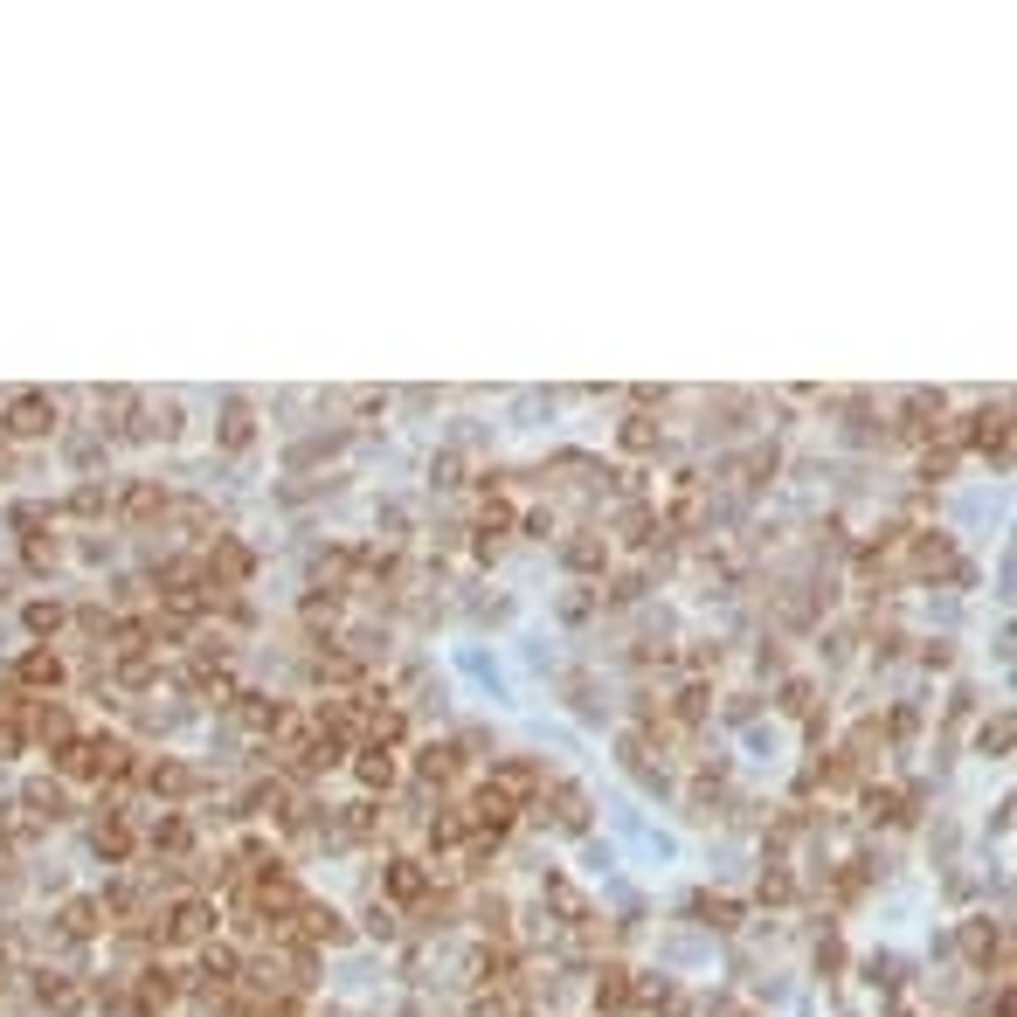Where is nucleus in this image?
Returning a JSON list of instances; mask_svg holds the SVG:
<instances>
[{"mask_svg": "<svg viewBox=\"0 0 1017 1017\" xmlns=\"http://www.w3.org/2000/svg\"><path fill=\"white\" fill-rule=\"evenodd\" d=\"M21 720H29V734L49 741V748H63V741H70V713H63V707H29Z\"/></svg>", "mask_w": 1017, "mask_h": 1017, "instance_id": "13", "label": "nucleus"}, {"mask_svg": "<svg viewBox=\"0 0 1017 1017\" xmlns=\"http://www.w3.org/2000/svg\"><path fill=\"white\" fill-rule=\"evenodd\" d=\"M152 845H167V851H188V817H160V824H152Z\"/></svg>", "mask_w": 1017, "mask_h": 1017, "instance_id": "24", "label": "nucleus"}, {"mask_svg": "<svg viewBox=\"0 0 1017 1017\" xmlns=\"http://www.w3.org/2000/svg\"><path fill=\"white\" fill-rule=\"evenodd\" d=\"M699 914H707L713 928H734V900H699Z\"/></svg>", "mask_w": 1017, "mask_h": 1017, "instance_id": "29", "label": "nucleus"}, {"mask_svg": "<svg viewBox=\"0 0 1017 1017\" xmlns=\"http://www.w3.org/2000/svg\"><path fill=\"white\" fill-rule=\"evenodd\" d=\"M631 997H637L631 970H623V962H603V970H595V1010H623Z\"/></svg>", "mask_w": 1017, "mask_h": 1017, "instance_id": "4", "label": "nucleus"}, {"mask_svg": "<svg viewBox=\"0 0 1017 1017\" xmlns=\"http://www.w3.org/2000/svg\"><path fill=\"white\" fill-rule=\"evenodd\" d=\"M491 790L519 803V796H533V790H540V769H533V762H499V769H491Z\"/></svg>", "mask_w": 1017, "mask_h": 1017, "instance_id": "8", "label": "nucleus"}, {"mask_svg": "<svg viewBox=\"0 0 1017 1017\" xmlns=\"http://www.w3.org/2000/svg\"><path fill=\"white\" fill-rule=\"evenodd\" d=\"M243 727H250V734H277V727H284V707H264V699H243Z\"/></svg>", "mask_w": 1017, "mask_h": 1017, "instance_id": "22", "label": "nucleus"}, {"mask_svg": "<svg viewBox=\"0 0 1017 1017\" xmlns=\"http://www.w3.org/2000/svg\"><path fill=\"white\" fill-rule=\"evenodd\" d=\"M97 928H104V907L97 900H70L63 907V942H91Z\"/></svg>", "mask_w": 1017, "mask_h": 1017, "instance_id": "11", "label": "nucleus"}, {"mask_svg": "<svg viewBox=\"0 0 1017 1017\" xmlns=\"http://www.w3.org/2000/svg\"><path fill=\"white\" fill-rule=\"evenodd\" d=\"M56 623H63V610H56V603H35V610H29V631H35V637H49Z\"/></svg>", "mask_w": 1017, "mask_h": 1017, "instance_id": "28", "label": "nucleus"}, {"mask_svg": "<svg viewBox=\"0 0 1017 1017\" xmlns=\"http://www.w3.org/2000/svg\"><path fill=\"white\" fill-rule=\"evenodd\" d=\"M457 769H464V748L457 741H430L423 762H415V775H423V782H451Z\"/></svg>", "mask_w": 1017, "mask_h": 1017, "instance_id": "6", "label": "nucleus"}, {"mask_svg": "<svg viewBox=\"0 0 1017 1017\" xmlns=\"http://www.w3.org/2000/svg\"><path fill=\"white\" fill-rule=\"evenodd\" d=\"M14 678H21V686H63V658H56V650H29V658L14 665Z\"/></svg>", "mask_w": 1017, "mask_h": 1017, "instance_id": "12", "label": "nucleus"}, {"mask_svg": "<svg viewBox=\"0 0 1017 1017\" xmlns=\"http://www.w3.org/2000/svg\"><path fill=\"white\" fill-rule=\"evenodd\" d=\"M21 811H35L42 824L70 817V796H63V782H29V796H21Z\"/></svg>", "mask_w": 1017, "mask_h": 1017, "instance_id": "9", "label": "nucleus"}, {"mask_svg": "<svg viewBox=\"0 0 1017 1017\" xmlns=\"http://www.w3.org/2000/svg\"><path fill=\"white\" fill-rule=\"evenodd\" d=\"M311 678H326V686H353L360 658H353V650H319V658H311Z\"/></svg>", "mask_w": 1017, "mask_h": 1017, "instance_id": "15", "label": "nucleus"}, {"mask_svg": "<svg viewBox=\"0 0 1017 1017\" xmlns=\"http://www.w3.org/2000/svg\"><path fill=\"white\" fill-rule=\"evenodd\" d=\"M97 858H112V866L133 858V824H125V817H104L97 824Z\"/></svg>", "mask_w": 1017, "mask_h": 1017, "instance_id": "14", "label": "nucleus"}, {"mask_svg": "<svg viewBox=\"0 0 1017 1017\" xmlns=\"http://www.w3.org/2000/svg\"><path fill=\"white\" fill-rule=\"evenodd\" d=\"M388 893H395V900H423L430 893V872L415 866V858H388Z\"/></svg>", "mask_w": 1017, "mask_h": 1017, "instance_id": "10", "label": "nucleus"}, {"mask_svg": "<svg viewBox=\"0 0 1017 1017\" xmlns=\"http://www.w3.org/2000/svg\"><path fill=\"white\" fill-rule=\"evenodd\" d=\"M603 561H610V547H603V540H589V533H582V540H568V568H603Z\"/></svg>", "mask_w": 1017, "mask_h": 1017, "instance_id": "23", "label": "nucleus"}, {"mask_svg": "<svg viewBox=\"0 0 1017 1017\" xmlns=\"http://www.w3.org/2000/svg\"><path fill=\"white\" fill-rule=\"evenodd\" d=\"M970 423H976L970 443H976L983 457H1004V451H1010V415H1004V409H983V415H970Z\"/></svg>", "mask_w": 1017, "mask_h": 1017, "instance_id": "5", "label": "nucleus"}, {"mask_svg": "<svg viewBox=\"0 0 1017 1017\" xmlns=\"http://www.w3.org/2000/svg\"><path fill=\"white\" fill-rule=\"evenodd\" d=\"M152 942H160V949H208V942H215V907H208L201 893H188V900H173L167 907V914L160 921H152Z\"/></svg>", "mask_w": 1017, "mask_h": 1017, "instance_id": "1", "label": "nucleus"}, {"mask_svg": "<svg viewBox=\"0 0 1017 1017\" xmlns=\"http://www.w3.org/2000/svg\"><path fill=\"white\" fill-rule=\"evenodd\" d=\"M222 443H229V451H243V443H250V409H243V402H229V423H222Z\"/></svg>", "mask_w": 1017, "mask_h": 1017, "instance_id": "25", "label": "nucleus"}, {"mask_svg": "<svg viewBox=\"0 0 1017 1017\" xmlns=\"http://www.w3.org/2000/svg\"><path fill=\"white\" fill-rule=\"evenodd\" d=\"M139 430H146V436H173V430H180V409H173V402L146 409V423H139Z\"/></svg>", "mask_w": 1017, "mask_h": 1017, "instance_id": "26", "label": "nucleus"}, {"mask_svg": "<svg viewBox=\"0 0 1017 1017\" xmlns=\"http://www.w3.org/2000/svg\"><path fill=\"white\" fill-rule=\"evenodd\" d=\"M360 782H368V790H388V782H395V754H388V748H360Z\"/></svg>", "mask_w": 1017, "mask_h": 1017, "instance_id": "16", "label": "nucleus"}, {"mask_svg": "<svg viewBox=\"0 0 1017 1017\" xmlns=\"http://www.w3.org/2000/svg\"><path fill=\"white\" fill-rule=\"evenodd\" d=\"M914 568H921V575H934V568H955V547H949L942 533H921V540H914Z\"/></svg>", "mask_w": 1017, "mask_h": 1017, "instance_id": "18", "label": "nucleus"}, {"mask_svg": "<svg viewBox=\"0 0 1017 1017\" xmlns=\"http://www.w3.org/2000/svg\"><path fill=\"white\" fill-rule=\"evenodd\" d=\"M464 838H472V811H464V803H451V811L430 824V845H464Z\"/></svg>", "mask_w": 1017, "mask_h": 1017, "instance_id": "17", "label": "nucleus"}, {"mask_svg": "<svg viewBox=\"0 0 1017 1017\" xmlns=\"http://www.w3.org/2000/svg\"><path fill=\"white\" fill-rule=\"evenodd\" d=\"M35 1004L42 1010H56V1017H76L91 1004V989L84 983H70V976H56V970H35Z\"/></svg>", "mask_w": 1017, "mask_h": 1017, "instance_id": "3", "label": "nucleus"}, {"mask_svg": "<svg viewBox=\"0 0 1017 1017\" xmlns=\"http://www.w3.org/2000/svg\"><path fill=\"white\" fill-rule=\"evenodd\" d=\"M962 955H970L976 970H989V962L1004 955V934L989 928V921H970V928H962Z\"/></svg>", "mask_w": 1017, "mask_h": 1017, "instance_id": "7", "label": "nucleus"}, {"mask_svg": "<svg viewBox=\"0 0 1017 1017\" xmlns=\"http://www.w3.org/2000/svg\"><path fill=\"white\" fill-rule=\"evenodd\" d=\"M650 436H658L650 415H631V423H623V443H631V451H650Z\"/></svg>", "mask_w": 1017, "mask_h": 1017, "instance_id": "27", "label": "nucleus"}, {"mask_svg": "<svg viewBox=\"0 0 1017 1017\" xmlns=\"http://www.w3.org/2000/svg\"><path fill=\"white\" fill-rule=\"evenodd\" d=\"M146 782H152L160 796H188V790H194V775L180 769V762H152V769H146Z\"/></svg>", "mask_w": 1017, "mask_h": 1017, "instance_id": "19", "label": "nucleus"}, {"mask_svg": "<svg viewBox=\"0 0 1017 1017\" xmlns=\"http://www.w3.org/2000/svg\"><path fill=\"white\" fill-rule=\"evenodd\" d=\"M256 1017H298V1004H292V997H271V1004L256 1010Z\"/></svg>", "mask_w": 1017, "mask_h": 1017, "instance_id": "30", "label": "nucleus"}, {"mask_svg": "<svg viewBox=\"0 0 1017 1017\" xmlns=\"http://www.w3.org/2000/svg\"><path fill=\"white\" fill-rule=\"evenodd\" d=\"M0 430H8V436H49V430H56V402H49V395H14L8 415H0Z\"/></svg>", "mask_w": 1017, "mask_h": 1017, "instance_id": "2", "label": "nucleus"}, {"mask_svg": "<svg viewBox=\"0 0 1017 1017\" xmlns=\"http://www.w3.org/2000/svg\"><path fill=\"white\" fill-rule=\"evenodd\" d=\"M125 512H133V519L167 512V491H160V485H133V491H125Z\"/></svg>", "mask_w": 1017, "mask_h": 1017, "instance_id": "21", "label": "nucleus"}, {"mask_svg": "<svg viewBox=\"0 0 1017 1017\" xmlns=\"http://www.w3.org/2000/svg\"><path fill=\"white\" fill-rule=\"evenodd\" d=\"M118 678H125V686H152V678H160V658H152V650H125Z\"/></svg>", "mask_w": 1017, "mask_h": 1017, "instance_id": "20", "label": "nucleus"}]
</instances>
